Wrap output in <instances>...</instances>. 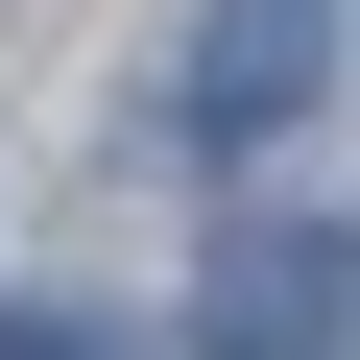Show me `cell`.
<instances>
[{
	"mask_svg": "<svg viewBox=\"0 0 360 360\" xmlns=\"http://www.w3.org/2000/svg\"><path fill=\"white\" fill-rule=\"evenodd\" d=\"M193 336H217V360H336V336H360V264H336V217L240 193V217H217V264H193Z\"/></svg>",
	"mask_w": 360,
	"mask_h": 360,
	"instance_id": "obj_1",
	"label": "cell"
},
{
	"mask_svg": "<svg viewBox=\"0 0 360 360\" xmlns=\"http://www.w3.org/2000/svg\"><path fill=\"white\" fill-rule=\"evenodd\" d=\"M0 360H120V336H96V312H25V336H0Z\"/></svg>",
	"mask_w": 360,
	"mask_h": 360,
	"instance_id": "obj_3",
	"label": "cell"
},
{
	"mask_svg": "<svg viewBox=\"0 0 360 360\" xmlns=\"http://www.w3.org/2000/svg\"><path fill=\"white\" fill-rule=\"evenodd\" d=\"M168 96H193V144H288V120L336 96V0H217Z\"/></svg>",
	"mask_w": 360,
	"mask_h": 360,
	"instance_id": "obj_2",
	"label": "cell"
}]
</instances>
